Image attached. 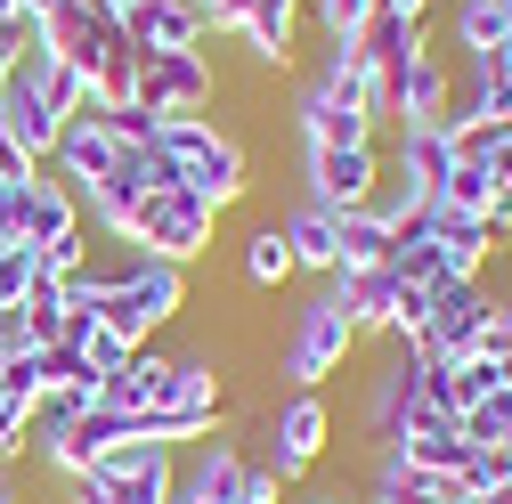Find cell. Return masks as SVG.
Instances as JSON below:
<instances>
[{"mask_svg": "<svg viewBox=\"0 0 512 504\" xmlns=\"http://www.w3.org/2000/svg\"><path fill=\"white\" fill-rule=\"evenodd\" d=\"M171 504H187V496H171Z\"/></svg>", "mask_w": 512, "mask_h": 504, "instance_id": "cell-44", "label": "cell"}, {"mask_svg": "<svg viewBox=\"0 0 512 504\" xmlns=\"http://www.w3.org/2000/svg\"><path fill=\"white\" fill-rule=\"evenodd\" d=\"M220 244V212L204 204V196H187V187H163V196H147V212H139V236H131V252H155V261H204V252Z\"/></svg>", "mask_w": 512, "mask_h": 504, "instance_id": "cell-9", "label": "cell"}, {"mask_svg": "<svg viewBox=\"0 0 512 504\" xmlns=\"http://www.w3.org/2000/svg\"><path fill=\"white\" fill-rule=\"evenodd\" d=\"M504 41H512V0H456V9H447V49L488 57Z\"/></svg>", "mask_w": 512, "mask_h": 504, "instance_id": "cell-25", "label": "cell"}, {"mask_svg": "<svg viewBox=\"0 0 512 504\" xmlns=\"http://www.w3.org/2000/svg\"><path fill=\"white\" fill-rule=\"evenodd\" d=\"M350 350H358V326H350L342 277H317V293L293 309V326H285V350H277V366L293 374V391H326L334 374L350 366Z\"/></svg>", "mask_w": 512, "mask_h": 504, "instance_id": "cell-4", "label": "cell"}, {"mask_svg": "<svg viewBox=\"0 0 512 504\" xmlns=\"http://www.w3.org/2000/svg\"><path fill=\"white\" fill-rule=\"evenodd\" d=\"M17 9H25V17H33V25H41V17H49V9H66V0H17Z\"/></svg>", "mask_w": 512, "mask_h": 504, "instance_id": "cell-41", "label": "cell"}, {"mask_svg": "<svg viewBox=\"0 0 512 504\" xmlns=\"http://www.w3.org/2000/svg\"><path fill=\"white\" fill-rule=\"evenodd\" d=\"M0 366H9V358H0Z\"/></svg>", "mask_w": 512, "mask_h": 504, "instance_id": "cell-45", "label": "cell"}, {"mask_svg": "<svg viewBox=\"0 0 512 504\" xmlns=\"http://www.w3.org/2000/svg\"><path fill=\"white\" fill-rule=\"evenodd\" d=\"M301 17H309V0H244L236 49H244L261 74H285V66H293V41H301Z\"/></svg>", "mask_w": 512, "mask_h": 504, "instance_id": "cell-16", "label": "cell"}, {"mask_svg": "<svg viewBox=\"0 0 512 504\" xmlns=\"http://www.w3.org/2000/svg\"><path fill=\"white\" fill-rule=\"evenodd\" d=\"M456 431L472 439V448H504V456H512V391H488V399H472V407L456 415Z\"/></svg>", "mask_w": 512, "mask_h": 504, "instance_id": "cell-28", "label": "cell"}, {"mask_svg": "<svg viewBox=\"0 0 512 504\" xmlns=\"http://www.w3.org/2000/svg\"><path fill=\"white\" fill-rule=\"evenodd\" d=\"M122 163V139H114V122H106V106H82V114H66V131H57V147H49V179H66L74 196L82 187H98L106 171Z\"/></svg>", "mask_w": 512, "mask_h": 504, "instance_id": "cell-13", "label": "cell"}, {"mask_svg": "<svg viewBox=\"0 0 512 504\" xmlns=\"http://www.w3.org/2000/svg\"><path fill=\"white\" fill-rule=\"evenodd\" d=\"M25 244L41 252V269L49 277H66V269H82V252H90V220H82V204H74V187L66 179H33L25 187Z\"/></svg>", "mask_w": 512, "mask_h": 504, "instance_id": "cell-11", "label": "cell"}, {"mask_svg": "<svg viewBox=\"0 0 512 504\" xmlns=\"http://www.w3.org/2000/svg\"><path fill=\"white\" fill-rule=\"evenodd\" d=\"M293 277H301V269H293L285 228H277V220H261V228L244 236V285H252V293H277V285H293Z\"/></svg>", "mask_w": 512, "mask_h": 504, "instance_id": "cell-27", "label": "cell"}, {"mask_svg": "<svg viewBox=\"0 0 512 504\" xmlns=\"http://www.w3.org/2000/svg\"><path fill=\"white\" fill-rule=\"evenodd\" d=\"M155 147L171 155L179 187H187V196H204L212 212H236V204L252 196V155H244V139L228 131V122H212V114H171V122H155Z\"/></svg>", "mask_w": 512, "mask_h": 504, "instance_id": "cell-2", "label": "cell"}, {"mask_svg": "<svg viewBox=\"0 0 512 504\" xmlns=\"http://www.w3.org/2000/svg\"><path fill=\"white\" fill-rule=\"evenodd\" d=\"M399 277H391V261L382 269H358V277H342V301H350V326L358 334H391V309H399Z\"/></svg>", "mask_w": 512, "mask_h": 504, "instance_id": "cell-26", "label": "cell"}, {"mask_svg": "<svg viewBox=\"0 0 512 504\" xmlns=\"http://www.w3.org/2000/svg\"><path fill=\"white\" fill-rule=\"evenodd\" d=\"M33 350V326H25V301L17 309H0V358H25Z\"/></svg>", "mask_w": 512, "mask_h": 504, "instance_id": "cell-34", "label": "cell"}, {"mask_svg": "<svg viewBox=\"0 0 512 504\" xmlns=\"http://www.w3.org/2000/svg\"><path fill=\"white\" fill-rule=\"evenodd\" d=\"M504 472H512V456H504V448H464V464H456V488H464V504H472V496H488Z\"/></svg>", "mask_w": 512, "mask_h": 504, "instance_id": "cell-32", "label": "cell"}, {"mask_svg": "<svg viewBox=\"0 0 512 504\" xmlns=\"http://www.w3.org/2000/svg\"><path fill=\"white\" fill-rule=\"evenodd\" d=\"M358 504H464V488L447 480V472H423L407 456H374V480Z\"/></svg>", "mask_w": 512, "mask_h": 504, "instance_id": "cell-20", "label": "cell"}, {"mask_svg": "<svg viewBox=\"0 0 512 504\" xmlns=\"http://www.w3.org/2000/svg\"><path fill=\"white\" fill-rule=\"evenodd\" d=\"M293 131H301V147H374L382 139V114L366 106L350 41H317V66L293 90Z\"/></svg>", "mask_w": 512, "mask_h": 504, "instance_id": "cell-1", "label": "cell"}, {"mask_svg": "<svg viewBox=\"0 0 512 504\" xmlns=\"http://www.w3.org/2000/svg\"><path fill=\"white\" fill-rule=\"evenodd\" d=\"M415 220L431 228V244L447 252V269H456V277H488V261H496V236H488V220H480V212H456V204H423Z\"/></svg>", "mask_w": 512, "mask_h": 504, "instance_id": "cell-18", "label": "cell"}, {"mask_svg": "<svg viewBox=\"0 0 512 504\" xmlns=\"http://www.w3.org/2000/svg\"><path fill=\"white\" fill-rule=\"evenodd\" d=\"M472 504H512V472H504V480H496L488 496H472Z\"/></svg>", "mask_w": 512, "mask_h": 504, "instance_id": "cell-40", "label": "cell"}, {"mask_svg": "<svg viewBox=\"0 0 512 504\" xmlns=\"http://www.w3.org/2000/svg\"><path fill=\"white\" fill-rule=\"evenodd\" d=\"M301 196L326 212H366L382 196V147H301Z\"/></svg>", "mask_w": 512, "mask_h": 504, "instance_id": "cell-12", "label": "cell"}, {"mask_svg": "<svg viewBox=\"0 0 512 504\" xmlns=\"http://www.w3.org/2000/svg\"><path fill=\"white\" fill-rule=\"evenodd\" d=\"M179 309H187V269L155 261V252H122L114 285L98 293V326L139 350V342H163V326H179Z\"/></svg>", "mask_w": 512, "mask_h": 504, "instance_id": "cell-3", "label": "cell"}, {"mask_svg": "<svg viewBox=\"0 0 512 504\" xmlns=\"http://www.w3.org/2000/svg\"><path fill=\"white\" fill-rule=\"evenodd\" d=\"M439 0H374V17H399V25H431Z\"/></svg>", "mask_w": 512, "mask_h": 504, "instance_id": "cell-36", "label": "cell"}, {"mask_svg": "<svg viewBox=\"0 0 512 504\" xmlns=\"http://www.w3.org/2000/svg\"><path fill=\"white\" fill-rule=\"evenodd\" d=\"M488 318H496V285L488 277H447L415 326V350L423 358H472L488 342Z\"/></svg>", "mask_w": 512, "mask_h": 504, "instance_id": "cell-8", "label": "cell"}, {"mask_svg": "<svg viewBox=\"0 0 512 504\" xmlns=\"http://www.w3.org/2000/svg\"><path fill=\"white\" fill-rule=\"evenodd\" d=\"M220 415H228L220 358H212V350H187V358H171V383H163V399L139 415V431L163 439V448H196V439L220 431Z\"/></svg>", "mask_w": 512, "mask_h": 504, "instance_id": "cell-5", "label": "cell"}, {"mask_svg": "<svg viewBox=\"0 0 512 504\" xmlns=\"http://www.w3.org/2000/svg\"><path fill=\"white\" fill-rule=\"evenodd\" d=\"M0 504H25V472L17 464H0Z\"/></svg>", "mask_w": 512, "mask_h": 504, "instance_id": "cell-38", "label": "cell"}, {"mask_svg": "<svg viewBox=\"0 0 512 504\" xmlns=\"http://www.w3.org/2000/svg\"><path fill=\"white\" fill-rule=\"evenodd\" d=\"M366 17H374V0H309V25H317V41H350Z\"/></svg>", "mask_w": 512, "mask_h": 504, "instance_id": "cell-31", "label": "cell"}, {"mask_svg": "<svg viewBox=\"0 0 512 504\" xmlns=\"http://www.w3.org/2000/svg\"><path fill=\"white\" fill-rule=\"evenodd\" d=\"M488 358H512V293H496V318H488Z\"/></svg>", "mask_w": 512, "mask_h": 504, "instance_id": "cell-35", "label": "cell"}, {"mask_svg": "<svg viewBox=\"0 0 512 504\" xmlns=\"http://www.w3.org/2000/svg\"><path fill=\"white\" fill-rule=\"evenodd\" d=\"M415 391H423V350H415V342H391V350H382V366H374V383H366V407H358L366 431L391 439V431L407 423Z\"/></svg>", "mask_w": 512, "mask_h": 504, "instance_id": "cell-15", "label": "cell"}, {"mask_svg": "<svg viewBox=\"0 0 512 504\" xmlns=\"http://www.w3.org/2000/svg\"><path fill=\"white\" fill-rule=\"evenodd\" d=\"M163 383H171V350H163V342H139L131 358H122V366L106 374V407H122V415H147V407L163 399Z\"/></svg>", "mask_w": 512, "mask_h": 504, "instance_id": "cell-22", "label": "cell"}, {"mask_svg": "<svg viewBox=\"0 0 512 504\" xmlns=\"http://www.w3.org/2000/svg\"><path fill=\"white\" fill-rule=\"evenodd\" d=\"M285 504H358V496H342V488H301V496H285Z\"/></svg>", "mask_w": 512, "mask_h": 504, "instance_id": "cell-39", "label": "cell"}, {"mask_svg": "<svg viewBox=\"0 0 512 504\" xmlns=\"http://www.w3.org/2000/svg\"><path fill=\"white\" fill-rule=\"evenodd\" d=\"M261 464L285 480V488H301L309 472H317V456L334 448V407H326V391H293V399H277L269 415H261Z\"/></svg>", "mask_w": 512, "mask_h": 504, "instance_id": "cell-6", "label": "cell"}, {"mask_svg": "<svg viewBox=\"0 0 512 504\" xmlns=\"http://www.w3.org/2000/svg\"><path fill=\"white\" fill-rule=\"evenodd\" d=\"M228 504H285V480H277V472H269V464H261V456H252V464H244V480H236V496H228Z\"/></svg>", "mask_w": 512, "mask_h": 504, "instance_id": "cell-33", "label": "cell"}, {"mask_svg": "<svg viewBox=\"0 0 512 504\" xmlns=\"http://www.w3.org/2000/svg\"><path fill=\"white\" fill-rule=\"evenodd\" d=\"M447 106H456V66H447V49H415L399 82H391V131H423V122H447Z\"/></svg>", "mask_w": 512, "mask_h": 504, "instance_id": "cell-14", "label": "cell"}, {"mask_svg": "<svg viewBox=\"0 0 512 504\" xmlns=\"http://www.w3.org/2000/svg\"><path fill=\"white\" fill-rule=\"evenodd\" d=\"M277 228H285V244H293V269H301V277H334V212H326V204L301 196Z\"/></svg>", "mask_w": 512, "mask_h": 504, "instance_id": "cell-24", "label": "cell"}, {"mask_svg": "<svg viewBox=\"0 0 512 504\" xmlns=\"http://www.w3.org/2000/svg\"><path fill=\"white\" fill-rule=\"evenodd\" d=\"M244 448H236V439H196V448H179V488L171 496H187V504H228L236 496V480H244Z\"/></svg>", "mask_w": 512, "mask_h": 504, "instance_id": "cell-17", "label": "cell"}, {"mask_svg": "<svg viewBox=\"0 0 512 504\" xmlns=\"http://www.w3.org/2000/svg\"><path fill=\"white\" fill-rule=\"evenodd\" d=\"M33 277H41V252L33 244H0V309H17L33 293Z\"/></svg>", "mask_w": 512, "mask_h": 504, "instance_id": "cell-30", "label": "cell"}, {"mask_svg": "<svg viewBox=\"0 0 512 504\" xmlns=\"http://www.w3.org/2000/svg\"><path fill=\"white\" fill-rule=\"evenodd\" d=\"M9 9H17V0H0V17H9Z\"/></svg>", "mask_w": 512, "mask_h": 504, "instance_id": "cell-43", "label": "cell"}, {"mask_svg": "<svg viewBox=\"0 0 512 504\" xmlns=\"http://www.w3.org/2000/svg\"><path fill=\"white\" fill-rule=\"evenodd\" d=\"M0 131H9L33 163H49L57 131H66V106L49 98V57L41 49H25V57L0 66Z\"/></svg>", "mask_w": 512, "mask_h": 504, "instance_id": "cell-7", "label": "cell"}, {"mask_svg": "<svg viewBox=\"0 0 512 504\" xmlns=\"http://www.w3.org/2000/svg\"><path fill=\"white\" fill-rule=\"evenodd\" d=\"M496 374H504V391H512V358H496Z\"/></svg>", "mask_w": 512, "mask_h": 504, "instance_id": "cell-42", "label": "cell"}, {"mask_svg": "<svg viewBox=\"0 0 512 504\" xmlns=\"http://www.w3.org/2000/svg\"><path fill=\"white\" fill-rule=\"evenodd\" d=\"M139 57H163V49H204V17L187 9V0H139L131 17H122Z\"/></svg>", "mask_w": 512, "mask_h": 504, "instance_id": "cell-19", "label": "cell"}, {"mask_svg": "<svg viewBox=\"0 0 512 504\" xmlns=\"http://www.w3.org/2000/svg\"><path fill=\"white\" fill-rule=\"evenodd\" d=\"M33 415H41V383H33V366H25V358H9V366H0V464H17V456H25Z\"/></svg>", "mask_w": 512, "mask_h": 504, "instance_id": "cell-23", "label": "cell"}, {"mask_svg": "<svg viewBox=\"0 0 512 504\" xmlns=\"http://www.w3.org/2000/svg\"><path fill=\"white\" fill-rule=\"evenodd\" d=\"M488 179H496V187H504V196H512V131H504V139L488 147Z\"/></svg>", "mask_w": 512, "mask_h": 504, "instance_id": "cell-37", "label": "cell"}, {"mask_svg": "<svg viewBox=\"0 0 512 504\" xmlns=\"http://www.w3.org/2000/svg\"><path fill=\"white\" fill-rule=\"evenodd\" d=\"M399 252V228L382 220L374 204L366 212H334V277H358V269H382Z\"/></svg>", "mask_w": 512, "mask_h": 504, "instance_id": "cell-21", "label": "cell"}, {"mask_svg": "<svg viewBox=\"0 0 512 504\" xmlns=\"http://www.w3.org/2000/svg\"><path fill=\"white\" fill-rule=\"evenodd\" d=\"M504 196V187L488 179V163H456V171H447V187H439V204H456V212H488Z\"/></svg>", "mask_w": 512, "mask_h": 504, "instance_id": "cell-29", "label": "cell"}, {"mask_svg": "<svg viewBox=\"0 0 512 504\" xmlns=\"http://www.w3.org/2000/svg\"><path fill=\"white\" fill-rule=\"evenodd\" d=\"M220 98V57L212 49H163V57H139V106L155 122L171 114H212Z\"/></svg>", "mask_w": 512, "mask_h": 504, "instance_id": "cell-10", "label": "cell"}]
</instances>
